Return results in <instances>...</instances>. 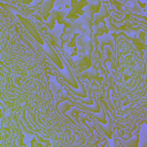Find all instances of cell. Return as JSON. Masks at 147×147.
Masks as SVG:
<instances>
[{
	"instance_id": "cell-16",
	"label": "cell",
	"mask_w": 147,
	"mask_h": 147,
	"mask_svg": "<svg viewBox=\"0 0 147 147\" xmlns=\"http://www.w3.org/2000/svg\"><path fill=\"white\" fill-rule=\"evenodd\" d=\"M146 37H147V31H146ZM142 55H144V60H145V64H146V70H147V45H146L145 51L142 52Z\"/></svg>"
},
{
	"instance_id": "cell-9",
	"label": "cell",
	"mask_w": 147,
	"mask_h": 147,
	"mask_svg": "<svg viewBox=\"0 0 147 147\" xmlns=\"http://www.w3.org/2000/svg\"><path fill=\"white\" fill-rule=\"evenodd\" d=\"M108 16H110V15H109V13H108V10H107V7H106V5H103V3H102V6H101V9L99 10V13L94 14V20H93V28H95V26H99L100 24H102V22H105V20H106Z\"/></svg>"
},
{
	"instance_id": "cell-3",
	"label": "cell",
	"mask_w": 147,
	"mask_h": 147,
	"mask_svg": "<svg viewBox=\"0 0 147 147\" xmlns=\"http://www.w3.org/2000/svg\"><path fill=\"white\" fill-rule=\"evenodd\" d=\"M16 17L18 18V21L23 24V26L25 28V30H28V32L31 34V37H33V39L34 40H37V42L38 44H40L41 46H45V41L42 40V38L40 37V34L38 33V31H37V29L31 24V22L28 20V18H25L24 16H22L21 14H16Z\"/></svg>"
},
{
	"instance_id": "cell-18",
	"label": "cell",
	"mask_w": 147,
	"mask_h": 147,
	"mask_svg": "<svg viewBox=\"0 0 147 147\" xmlns=\"http://www.w3.org/2000/svg\"><path fill=\"white\" fill-rule=\"evenodd\" d=\"M114 3L116 5V7H117V9H122V3L118 1V0H114Z\"/></svg>"
},
{
	"instance_id": "cell-11",
	"label": "cell",
	"mask_w": 147,
	"mask_h": 147,
	"mask_svg": "<svg viewBox=\"0 0 147 147\" xmlns=\"http://www.w3.org/2000/svg\"><path fill=\"white\" fill-rule=\"evenodd\" d=\"M55 0H45L40 6H39V14L42 16V18L45 21H47V18L49 17V13L53 9V5H54Z\"/></svg>"
},
{
	"instance_id": "cell-10",
	"label": "cell",
	"mask_w": 147,
	"mask_h": 147,
	"mask_svg": "<svg viewBox=\"0 0 147 147\" xmlns=\"http://www.w3.org/2000/svg\"><path fill=\"white\" fill-rule=\"evenodd\" d=\"M61 77H62V78L64 79V82L68 83L71 87H74L75 90L78 88V80H76V79L72 77V75H71V72H70L68 65H64V68H63V70H62V72H61Z\"/></svg>"
},
{
	"instance_id": "cell-13",
	"label": "cell",
	"mask_w": 147,
	"mask_h": 147,
	"mask_svg": "<svg viewBox=\"0 0 147 147\" xmlns=\"http://www.w3.org/2000/svg\"><path fill=\"white\" fill-rule=\"evenodd\" d=\"M130 13H131V14H138V15H140V14L142 13V8L138 5V0H133V1L131 2Z\"/></svg>"
},
{
	"instance_id": "cell-1",
	"label": "cell",
	"mask_w": 147,
	"mask_h": 147,
	"mask_svg": "<svg viewBox=\"0 0 147 147\" xmlns=\"http://www.w3.org/2000/svg\"><path fill=\"white\" fill-rule=\"evenodd\" d=\"M106 24H107V28L110 32H115V33H122L126 39H130V38H134V34L139 33L142 28L141 26H138V28H134L132 26V24L130 22H126L125 24L121 25V26H117L114 24L113 20H111V16H108L106 20Z\"/></svg>"
},
{
	"instance_id": "cell-19",
	"label": "cell",
	"mask_w": 147,
	"mask_h": 147,
	"mask_svg": "<svg viewBox=\"0 0 147 147\" xmlns=\"http://www.w3.org/2000/svg\"><path fill=\"white\" fill-rule=\"evenodd\" d=\"M32 1H33V0H23V3H25V5H30Z\"/></svg>"
},
{
	"instance_id": "cell-2",
	"label": "cell",
	"mask_w": 147,
	"mask_h": 147,
	"mask_svg": "<svg viewBox=\"0 0 147 147\" xmlns=\"http://www.w3.org/2000/svg\"><path fill=\"white\" fill-rule=\"evenodd\" d=\"M70 5L71 8L67 15V18L75 21L84 14V8L88 5V0H70Z\"/></svg>"
},
{
	"instance_id": "cell-6",
	"label": "cell",
	"mask_w": 147,
	"mask_h": 147,
	"mask_svg": "<svg viewBox=\"0 0 147 147\" xmlns=\"http://www.w3.org/2000/svg\"><path fill=\"white\" fill-rule=\"evenodd\" d=\"M82 77L84 78H87L90 80H96L98 83L101 84L102 82V77H99V68L96 65V63H93L92 67H90L88 69L84 70L82 74H80Z\"/></svg>"
},
{
	"instance_id": "cell-21",
	"label": "cell",
	"mask_w": 147,
	"mask_h": 147,
	"mask_svg": "<svg viewBox=\"0 0 147 147\" xmlns=\"http://www.w3.org/2000/svg\"><path fill=\"white\" fill-rule=\"evenodd\" d=\"M118 1H122V2H124V0H118Z\"/></svg>"
},
{
	"instance_id": "cell-7",
	"label": "cell",
	"mask_w": 147,
	"mask_h": 147,
	"mask_svg": "<svg viewBox=\"0 0 147 147\" xmlns=\"http://www.w3.org/2000/svg\"><path fill=\"white\" fill-rule=\"evenodd\" d=\"M45 52H46V55L52 60V62L60 69V70H63V68H64V65H63V63L61 62V60H60V57L57 56V54L55 53V51L53 49V47L48 44V42H45Z\"/></svg>"
},
{
	"instance_id": "cell-12",
	"label": "cell",
	"mask_w": 147,
	"mask_h": 147,
	"mask_svg": "<svg viewBox=\"0 0 147 147\" xmlns=\"http://www.w3.org/2000/svg\"><path fill=\"white\" fill-rule=\"evenodd\" d=\"M78 83H79V87H80V90L78 91V90H75L74 87H71L70 90L72 91V94L74 95H76V96H79V98H82V99H85L86 96H87V94H86V90H85V86L83 85V83H80L79 80H78Z\"/></svg>"
},
{
	"instance_id": "cell-4",
	"label": "cell",
	"mask_w": 147,
	"mask_h": 147,
	"mask_svg": "<svg viewBox=\"0 0 147 147\" xmlns=\"http://www.w3.org/2000/svg\"><path fill=\"white\" fill-rule=\"evenodd\" d=\"M68 10L67 9H62V8H59V9H52L51 13H49V17L48 20L46 21V25L48 26L49 30H53L54 29V25H55V21L57 22L60 18H63V17H67L68 15Z\"/></svg>"
},
{
	"instance_id": "cell-14",
	"label": "cell",
	"mask_w": 147,
	"mask_h": 147,
	"mask_svg": "<svg viewBox=\"0 0 147 147\" xmlns=\"http://www.w3.org/2000/svg\"><path fill=\"white\" fill-rule=\"evenodd\" d=\"M101 129H102V131L106 133V136L110 139L111 138V134H113V132H111V119H108L107 121V126H105V124H102L101 123Z\"/></svg>"
},
{
	"instance_id": "cell-20",
	"label": "cell",
	"mask_w": 147,
	"mask_h": 147,
	"mask_svg": "<svg viewBox=\"0 0 147 147\" xmlns=\"http://www.w3.org/2000/svg\"><path fill=\"white\" fill-rule=\"evenodd\" d=\"M95 1H98V0H88V2H95Z\"/></svg>"
},
{
	"instance_id": "cell-17",
	"label": "cell",
	"mask_w": 147,
	"mask_h": 147,
	"mask_svg": "<svg viewBox=\"0 0 147 147\" xmlns=\"http://www.w3.org/2000/svg\"><path fill=\"white\" fill-rule=\"evenodd\" d=\"M44 1H45V0H38V1L33 2V3H31V5H30V7H33V8H36L37 6H40V5H41Z\"/></svg>"
},
{
	"instance_id": "cell-8",
	"label": "cell",
	"mask_w": 147,
	"mask_h": 147,
	"mask_svg": "<svg viewBox=\"0 0 147 147\" xmlns=\"http://www.w3.org/2000/svg\"><path fill=\"white\" fill-rule=\"evenodd\" d=\"M92 64H93V62H92L91 54L79 55V60L77 62V68H78V71L79 72H83L84 70L88 69L90 67H92Z\"/></svg>"
},
{
	"instance_id": "cell-15",
	"label": "cell",
	"mask_w": 147,
	"mask_h": 147,
	"mask_svg": "<svg viewBox=\"0 0 147 147\" xmlns=\"http://www.w3.org/2000/svg\"><path fill=\"white\" fill-rule=\"evenodd\" d=\"M138 141H139V136L137 134L136 138H133L132 140H129L127 142H124V145H125V146H134V147H136L137 144H138Z\"/></svg>"
},
{
	"instance_id": "cell-5",
	"label": "cell",
	"mask_w": 147,
	"mask_h": 147,
	"mask_svg": "<svg viewBox=\"0 0 147 147\" xmlns=\"http://www.w3.org/2000/svg\"><path fill=\"white\" fill-rule=\"evenodd\" d=\"M98 40H99V47L101 49L102 55L105 54V46L106 45H108L113 52L115 51V37L113 36V32H107V33L101 34L100 37H98Z\"/></svg>"
}]
</instances>
